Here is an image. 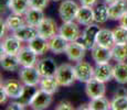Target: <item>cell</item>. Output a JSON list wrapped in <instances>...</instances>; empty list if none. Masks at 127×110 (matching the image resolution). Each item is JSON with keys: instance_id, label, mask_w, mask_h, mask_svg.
Returning <instances> with one entry per match:
<instances>
[{"instance_id": "cell-35", "label": "cell", "mask_w": 127, "mask_h": 110, "mask_svg": "<svg viewBox=\"0 0 127 110\" xmlns=\"http://www.w3.org/2000/svg\"><path fill=\"white\" fill-rule=\"evenodd\" d=\"M51 0H29L30 3V8H36V9H45L49 6V2Z\"/></svg>"}, {"instance_id": "cell-40", "label": "cell", "mask_w": 127, "mask_h": 110, "mask_svg": "<svg viewBox=\"0 0 127 110\" xmlns=\"http://www.w3.org/2000/svg\"><path fill=\"white\" fill-rule=\"evenodd\" d=\"M11 0H1L0 1V8H1V13H4L7 9H9V4H10Z\"/></svg>"}, {"instance_id": "cell-1", "label": "cell", "mask_w": 127, "mask_h": 110, "mask_svg": "<svg viewBox=\"0 0 127 110\" xmlns=\"http://www.w3.org/2000/svg\"><path fill=\"white\" fill-rule=\"evenodd\" d=\"M54 76L61 87L72 86L75 83V80H77L74 66L69 64V63L61 64L60 66H58L57 73H55Z\"/></svg>"}, {"instance_id": "cell-43", "label": "cell", "mask_w": 127, "mask_h": 110, "mask_svg": "<svg viewBox=\"0 0 127 110\" xmlns=\"http://www.w3.org/2000/svg\"><path fill=\"white\" fill-rule=\"evenodd\" d=\"M114 96H127V89L124 87H119L115 91V95H114Z\"/></svg>"}, {"instance_id": "cell-33", "label": "cell", "mask_w": 127, "mask_h": 110, "mask_svg": "<svg viewBox=\"0 0 127 110\" xmlns=\"http://www.w3.org/2000/svg\"><path fill=\"white\" fill-rule=\"evenodd\" d=\"M115 44H127V29L118 25L113 30Z\"/></svg>"}, {"instance_id": "cell-21", "label": "cell", "mask_w": 127, "mask_h": 110, "mask_svg": "<svg viewBox=\"0 0 127 110\" xmlns=\"http://www.w3.org/2000/svg\"><path fill=\"white\" fill-rule=\"evenodd\" d=\"M0 65L7 72H16L21 66L19 63L18 56L13 54H8V53H1Z\"/></svg>"}, {"instance_id": "cell-29", "label": "cell", "mask_w": 127, "mask_h": 110, "mask_svg": "<svg viewBox=\"0 0 127 110\" xmlns=\"http://www.w3.org/2000/svg\"><path fill=\"white\" fill-rule=\"evenodd\" d=\"M29 9H30L29 0H11L9 4V10L12 13H17L20 16H24Z\"/></svg>"}, {"instance_id": "cell-36", "label": "cell", "mask_w": 127, "mask_h": 110, "mask_svg": "<svg viewBox=\"0 0 127 110\" xmlns=\"http://www.w3.org/2000/svg\"><path fill=\"white\" fill-rule=\"evenodd\" d=\"M55 109L57 110H74V106L70 101H67V100H63V101L59 102L57 106H55Z\"/></svg>"}, {"instance_id": "cell-5", "label": "cell", "mask_w": 127, "mask_h": 110, "mask_svg": "<svg viewBox=\"0 0 127 110\" xmlns=\"http://www.w3.org/2000/svg\"><path fill=\"white\" fill-rule=\"evenodd\" d=\"M59 34L63 36L66 41L73 42V41H79L81 36V29L80 24L76 21H69L63 22L61 26L59 28Z\"/></svg>"}, {"instance_id": "cell-10", "label": "cell", "mask_w": 127, "mask_h": 110, "mask_svg": "<svg viewBox=\"0 0 127 110\" xmlns=\"http://www.w3.org/2000/svg\"><path fill=\"white\" fill-rule=\"evenodd\" d=\"M76 79L81 83H87L90 79L94 77V67L85 61L76 62L74 65Z\"/></svg>"}, {"instance_id": "cell-16", "label": "cell", "mask_w": 127, "mask_h": 110, "mask_svg": "<svg viewBox=\"0 0 127 110\" xmlns=\"http://www.w3.org/2000/svg\"><path fill=\"white\" fill-rule=\"evenodd\" d=\"M94 77L104 83L109 82L112 78H114V65L111 63L96 64L94 67Z\"/></svg>"}, {"instance_id": "cell-31", "label": "cell", "mask_w": 127, "mask_h": 110, "mask_svg": "<svg viewBox=\"0 0 127 110\" xmlns=\"http://www.w3.org/2000/svg\"><path fill=\"white\" fill-rule=\"evenodd\" d=\"M89 109L91 110H109L112 109V105L107 98L103 97H98V98L91 99L89 102Z\"/></svg>"}, {"instance_id": "cell-6", "label": "cell", "mask_w": 127, "mask_h": 110, "mask_svg": "<svg viewBox=\"0 0 127 110\" xmlns=\"http://www.w3.org/2000/svg\"><path fill=\"white\" fill-rule=\"evenodd\" d=\"M52 101H53V95L49 94L43 89L39 88L34 94V96H33V98L31 99L29 107L33 110H44L49 108V106L52 104Z\"/></svg>"}, {"instance_id": "cell-2", "label": "cell", "mask_w": 127, "mask_h": 110, "mask_svg": "<svg viewBox=\"0 0 127 110\" xmlns=\"http://www.w3.org/2000/svg\"><path fill=\"white\" fill-rule=\"evenodd\" d=\"M80 6L74 0H63L59 6V17L62 22L75 21Z\"/></svg>"}, {"instance_id": "cell-8", "label": "cell", "mask_w": 127, "mask_h": 110, "mask_svg": "<svg viewBox=\"0 0 127 110\" xmlns=\"http://www.w3.org/2000/svg\"><path fill=\"white\" fill-rule=\"evenodd\" d=\"M1 88H3L4 91L7 92V95H8V97L10 99L18 100L23 92L24 85L21 83V80L19 82L17 79L9 78V79L1 82Z\"/></svg>"}, {"instance_id": "cell-13", "label": "cell", "mask_w": 127, "mask_h": 110, "mask_svg": "<svg viewBox=\"0 0 127 110\" xmlns=\"http://www.w3.org/2000/svg\"><path fill=\"white\" fill-rule=\"evenodd\" d=\"M91 56L95 64H103V63H109V61L113 60L112 57V50L108 47L97 45L95 44L91 48Z\"/></svg>"}, {"instance_id": "cell-24", "label": "cell", "mask_w": 127, "mask_h": 110, "mask_svg": "<svg viewBox=\"0 0 127 110\" xmlns=\"http://www.w3.org/2000/svg\"><path fill=\"white\" fill-rule=\"evenodd\" d=\"M44 18L45 17H44V13H43V10L36 9V8H30L24 14L26 23L33 26H38Z\"/></svg>"}, {"instance_id": "cell-26", "label": "cell", "mask_w": 127, "mask_h": 110, "mask_svg": "<svg viewBox=\"0 0 127 110\" xmlns=\"http://www.w3.org/2000/svg\"><path fill=\"white\" fill-rule=\"evenodd\" d=\"M39 87H40L41 89H43L44 91L49 92V94L54 95L55 92H58L59 87H61V86L59 85L55 76H45V77L41 78Z\"/></svg>"}, {"instance_id": "cell-41", "label": "cell", "mask_w": 127, "mask_h": 110, "mask_svg": "<svg viewBox=\"0 0 127 110\" xmlns=\"http://www.w3.org/2000/svg\"><path fill=\"white\" fill-rule=\"evenodd\" d=\"M8 95H7V92L4 91L3 88H1L0 89V104L1 105H4L7 102V100H8Z\"/></svg>"}, {"instance_id": "cell-18", "label": "cell", "mask_w": 127, "mask_h": 110, "mask_svg": "<svg viewBox=\"0 0 127 110\" xmlns=\"http://www.w3.org/2000/svg\"><path fill=\"white\" fill-rule=\"evenodd\" d=\"M127 11V0H115L108 4L109 20L118 21L119 18Z\"/></svg>"}, {"instance_id": "cell-11", "label": "cell", "mask_w": 127, "mask_h": 110, "mask_svg": "<svg viewBox=\"0 0 127 110\" xmlns=\"http://www.w3.org/2000/svg\"><path fill=\"white\" fill-rule=\"evenodd\" d=\"M38 29V33L40 36L46 39H51L53 35H55L57 33H59V28L55 20H53L52 18H44L41 23L36 26Z\"/></svg>"}, {"instance_id": "cell-42", "label": "cell", "mask_w": 127, "mask_h": 110, "mask_svg": "<svg viewBox=\"0 0 127 110\" xmlns=\"http://www.w3.org/2000/svg\"><path fill=\"white\" fill-rule=\"evenodd\" d=\"M118 23H119V25H121V26H123V28L127 29V11L121 17V18H119Z\"/></svg>"}, {"instance_id": "cell-39", "label": "cell", "mask_w": 127, "mask_h": 110, "mask_svg": "<svg viewBox=\"0 0 127 110\" xmlns=\"http://www.w3.org/2000/svg\"><path fill=\"white\" fill-rule=\"evenodd\" d=\"M80 3H81V6H86V7L94 8L98 3V0H80Z\"/></svg>"}, {"instance_id": "cell-28", "label": "cell", "mask_w": 127, "mask_h": 110, "mask_svg": "<svg viewBox=\"0 0 127 110\" xmlns=\"http://www.w3.org/2000/svg\"><path fill=\"white\" fill-rule=\"evenodd\" d=\"M4 22H6L9 31L13 32V31L18 30V29H20L21 26L26 24V19H24V16H20V14L12 13L11 12V14H9L7 17Z\"/></svg>"}, {"instance_id": "cell-45", "label": "cell", "mask_w": 127, "mask_h": 110, "mask_svg": "<svg viewBox=\"0 0 127 110\" xmlns=\"http://www.w3.org/2000/svg\"><path fill=\"white\" fill-rule=\"evenodd\" d=\"M51 1H54V2H60V1H63V0H51Z\"/></svg>"}, {"instance_id": "cell-12", "label": "cell", "mask_w": 127, "mask_h": 110, "mask_svg": "<svg viewBox=\"0 0 127 110\" xmlns=\"http://www.w3.org/2000/svg\"><path fill=\"white\" fill-rule=\"evenodd\" d=\"M18 56L19 63H20L21 67H30V66H35L38 63V55L29 47L27 46H22L19 53L17 54Z\"/></svg>"}, {"instance_id": "cell-32", "label": "cell", "mask_w": 127, "mask_h": 110, "mask_svg": "<svg viewBox=\"0 0 127 110\" xmlns=\"http://www.w3.org/2000/svg\"><path fill=\"white\" fill-rule=\"evenodd\" d=\"M38 89H39L38 86H26V85H24L23 92L18 100L23 105V106H26V107L29 106L31 99L33 98V96H34V94L36 92Z\"/></svg>"}, {"instance_id": "cell-30", "label": "cell", "mask_w": 127, "mask_h": 110, "mask_svg": "<svg viewBox=\"0 0 127 110\" xmlns=\"http://www.w3.org/2000/svg\"><path fill=\"white\" fill-rule=\"evenodd\" d=\"M111 50L112 57L116 63L127 61V44H115Z\"/></svg>"}, {"instance_id": "cell-38", "label": "cell", "mask_w": 127, "mask_h": 110, "mask_svg": "<svg viewBox=\"0 0 127 110\" xmlns=\"http://www.w3.org/2000/svg\"><path fill=\"white\" fill-rule=\"evenodd\" d=\"M0 24H1V31H0V38H1V40L2 39H4L7 36V32L9 31V29H8V26H7V24H6V22H4L3 20L1 19V21H0Z\"/></svg>"}, {"instance_id": "cell-9", "label": "cell", "mask_w": 127, "mask_h": 110, "mask_svg": "<svg viewBox=\"0 0 127 110\" xmlns=\"http://www.w3.org/2000/svg\"><path fill=\"white\" fill-rule=\"evenodd\" d=\"M86 47H85L80 41H73V42H69L65 50V55L72 62H80L83 61L86 54Z\"/></svg>"}, {"instance_id": "cell-23", "label": "cell", "mask_w": 127, "mask_h": 110, "mask_svg": "<svg viewBox=\"0 0 127 110\" xmlns=\"http://www.w3.org/2000/svg\"><path fill=\"white\" fill-rule=\"evenodd\" d=\"M28 46L38 56H41L43 54H45L48 51H50L49 47V41L46 39L42 38L40 35H36L34 39L28 42Z\"/></svg>"}, {"instance_id": "cell-15", "label": "cell", "mask_w": 127, "mask_h": 110, "mask_svg": "<svg viewBox=\"0 0 127 110\" xmlns=\"http://www.w3.org/2000/svg\"><path fill=\"white\" fill-rule=\"evenodd\" d=\"M35 67L38 68L39 73L42 77L45 76H54L57 73L58 66L55 64L54 60L51 57H43L38 61Z\"/></svg>"}, {"instance_id": "cell-22", "label": "cell", "mask_w": 127, "mask_h": 110, "mask_svg": "<svg viewBox=\"0 0 127 110\" xmlns=\"http://www.w3.org/2000/svg\"><path fill=\"white\" fill-rule=\"evenodd\" d=\"M96 44L97 45L104 46V47H108V48L113 47V46L115 45L113 30L105 29V28L99 29L98 33H97V36H96Z\"/></svg>"}, {"instance_id": "cell-17", "label": "cell", "mask_w": 127, "mask_h": 110, "mask_svg": "<svg viewBox=\"0 0 127 110\" xmlns=\"http://www.w3.org/2000/svg\"><path fill=\"white\" fill-rule=\"evenodd\" d=\"M12 34L16 35L21 42H27V43L30 42V41L32 40V39H34L36 35H39L36 26L30 25V24H27V23L21 26L20 29L13 31Z\"/></svg>"}, {"instance_id": "cell-14", "label": "cell", "mask_w": 127, "mask_h": 110, "mask_svg": "<svg viewBox=\"0 0 127 110\" xmlns=\"http://www.w3.org/2000/svg\"><path fill=\"white\" fill-rule=\"evenodd\" d=\"M20 40L17 38L16 35H8L4 39H2L1 43V53H8V54H13L17 55L19 53V51L22 47Z\"/></svg>"}, {"instance_id": "cell-7", "label": "cell", "mask_w": 127, "mask_h": 110, "mask_svg": "<svg viewBox=\"0 0 127 110\" xmlns=\"http://www.w3.org/2000/svg\"><path fill=\"white\" fill-rule=\"evenodd\" d=\"M85 94L90 99L103 97L106 94V86L105 83L93 77L87 83H85Z\"/></svg>"}, {"instance_id": "cell-37", "label": "cell", "mask_w": 127, "mask_h": 110, "mask_svg": "<svg viewBox=\"0 0 127 110\" xmlns=\"http://www.w3.org/2000/svg\"><path fill=\"white\" fill-rule=\"evenodd\" d=\"M24 108H26V106H23L19 100H17V101H12L11 104L7 107L8 110H22Z\"/></svg>"}, {"instance_id": "cell-4", "label": "cell", "mask_w": 127, "mask_h": 110, "mask_svg": "<svg viewBox=\"0 0 127 110\" xmlns=\"http://www.w3.org/2000/svg\"><path fill=\"white\" fill-rule=\"evenodd\" d=\"M99 29L101 28L98 26V24L94 22V23L86 25L84 28V30L82 31L79 41L86 47V50L91 51V48L96 44V36Z\"/></svg>"}, {"instance_id": "cell-34", "label": "cell", "mask_w": 127, "mask_h": 110, "mask_svg": "<svg viewBox=\"0 0 127 110\" xmlns=\"http://www.w3.org/2000/svg\"><path fill=\"white\" fill-rule=\"evenodd\" d=\"M111 105L113 110H127V96H114Z\"/></svg>"}, {"instance_id": "cell-44", "label": "cell", "mask_w": 127, "mask_h": 110, "mask_svg": "<svg viewBox=\"0 0 127 110\" xmlns=\"http://www.w3.org/2000/svg\"><path fill=\"white\" fill-rule=\"evenodd\" d=\"M115 0H104V2L105 3H107V4H109V3H112V2H114Z\"/></svg>"}, {"instance_id": "cell-25", "label": "cell", "mask_w": 127, "mask_h": 110, "mask_svg": "<svg viewBox=\"0 0 127 110\" xmlns=\"http://www.w3.org/2000/svg\"><path fill=\"white\" fill-rule=\"evenodd\" d=\"M94 11V22L97 24H103L109 19L108 16V4L107 3H97L93 8Z\"/></svg>"}, {"instance_id": "cell-19", "label": "cell", "mask_w": 127, "mask_h": 110, "mask_svg": "<svg viewBox=\"0 0 127 110\" xmlns=\"http://www.w3.org/2000/svg\"><path fill=\"white\" fill-rule=\"evenodd\" d=\"M49 47L53 54H62L65 52L69 41H66L61 34L57 33L51 39H49Z\"/></svg>"}, {"instance_id": "cell-20", "label": "cell", "mask_w": 127, "mask_h": 110, "mask_svg": "<svg viewBox=\"0 0 127 110\" xmlns=\"http://www.w3.org/2000/svg\"><path fill=\"white\" fill-rule=\"evenodd\" d=\"M75 21L80 25H84V26L94 23V11H93L92 7H86V6L80 7Z\"/></svg>"}, {"instance_id": "cell-27", "label": "cell", "mask_w": 127, "mask_h": 110, "mask_svg": "<svg viewBox=\"0 0 127 110\" xmlns=\"http://www.w3.org/2000/svg\"><path fill=\"white\" fill-rule=\"evenodd\" d=\"M114 79L119 85L127 84V63L126 62H117L114 65Z\"/></svg>"}, {"instance_id": "cell-3", "label": "cell", "mask_w": 127, "mask_h": 110, "mask_svg": "<svg viewBox=\"0 0 127 110\" xmlns=\"http://www.w3.org/2000/svg\"><path fill=\"white\" fill-rule=\"evenodd\" d=\"M19 78L26 86H39L42 76L35 66H30V67H22L19 70Z\"/></svg>"}]
</instances>
